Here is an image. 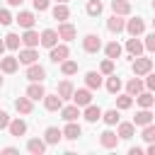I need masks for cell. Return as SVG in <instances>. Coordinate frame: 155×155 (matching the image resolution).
<instances>
[{"mask_svg":"<svg viewBox=\"0 0 155 155\" xmlns=\"http://www.w3.org/2000/svg\"><path fill=\"white\" fill-rule=\"evenodd\" d=\"M131 70H133V75H138V78L148 75V73L153 70V58H145V56H136V58H133V63H131Z\"/></svg>","mask_w":155,"mask_h":155,"instance_id":"obj_1","label":"cell"},{"mask_svg":"<svg viewBox=\"0 0 155 155\" xmlns=\"http://www.w3.org/2000/svg\"><path fill=\"white\" fill-rule=\"evenodd\" d=\"M24 78H27L29 82H44V78H46V68L39 65V63H31V65H27Z\"/></svg>","mask_w":155,"mask_h":155,"instance_id":"obj_2","label":"cell"},{"mask_svg":"<svg viewBox=\"0 0 155 155\" xmlns=\"http://www.w3.org/2000/svg\"><path fill=\"white\" fill-rule=\"evenodd\" d=\"M51 51V61L53 63H63L65 58H70V48H68V44H56L53 48H48Z\"/></svg>","mask_w":155,"mask_h":155,"instance_id":"obj_3","label":"cell"},{"mask_svg":"<svg viewBox=\"0 0 155 155\" xmlns=\"http://www.w3.org/2000/svg\"><path fill=\"white\" fill-rule=\"evenodd\" d=\"M17 68H19V61H17L15 56H0V70H2L5 75L17 73Z\"/></svg>","mask_w":155,"mask_h":155,"instance_id":"obj_4","label":"cell"},{"mask_svg":"<svg viewBox=\"0 0 155 155\" xmlns=\"http://www.w3.org/2000/svg\"><path fill=\"white\" fill-rule=\"evenodd\" d=\"M90 102H92V90H90V87H82V90H75V92H73V104L87 107Z\"/></svg>","mask_w":155,"mask_h":155,"instance_id":"obj_5","label":"cell"},{"mask_svg":"<svg viewBox=\"0 0 155 155\" xmlns=\"http://www.w3.org/2000/svg\"><path fill=\"white\" fill-rule=\"evenodd\" d=\"M119 140H121V138H119V133H114V131H104V133H99V145L107 148V150L116 148Z\"/></svg>","mask_w":155,"mask_h":155,"instance_id":"obj_6","label":"cell"},{"mask_svg":"<svg viewBox=\"0 0 155 155\" xmlns=\"http://www.w3.org/2000/svg\"><path fill=\"white\" fill-rule=\"evenodd\" d=\"M107 29H109L111 34H121V31L126 29V19H124L121 15H111V17L107 19Z\"/></svg>","mask_w":155,"mask_h":155,"instance_id":"obj_7","label":"cell"},{"mask_svg":"<svg viewBox=\"0 0 155 155\" xmlns=\"http://www.w3.org/2000/svg\"><path fill=\"white\" fill-rule=\"evenodd\" d=\"M19 39H22V44H24V46H29V48H36V46L41 44V34H39V31H34V27H31V29H27Z\"/></svg>","mask_w":155,"mask_h":155,"instance_id":"obj_8","label":"cell"},{"mask_svg":"<svg viewBox=\"0 0 155 155\" xmlns=\"http://www.w3.org/2000/svg\"><path fill=\"white\" fill-rule=\"evenodd\" d=\"M82 48H85L87 53H97V51L102 48V39H99L97 34H87V36L82 39Z\"/></svg>","mask_w":155,"mask_h":155,"instance_id":"obj_9","label":"cell"},{"mask_svg":"<svg viewBox=\"0 0 155 155\" xmlns=\"http://www.w3.org/2000/svg\"><path fill=\"white\" fill-rule=\"evenodd\" d=\"M7 131H10V136L19 138V136H24V133H27V121H24V119H10Z\"/></svg>","mask_w":155,"mask_h":155,"instance_id":"obj_10","label":"cell"},{"mask_svg":"<svg viewBox=\"0 0 155 155\" xmlns=\"http://www.w3.org/2000/svg\"><path fill=\"white\" fill-rule=\"evenodd\" d=\"M61 138H63V131H61L58 126H48V128L44 131V140H46V145H58Z\"/></svg>","mask_w":155,"mask_h":155,"instance_id":"obj_11","label":"cell"},{"mask_svg":"<svg viewBox=\"0 0 155 155\" xmlns=\"http://www.w3.org/2000/svg\"><path fill=\"white\" fill-rule=\"evenodd\" d=\"M126 31H128L131 36H140V34L145 31V22H143L140 17H133V19L126 22Z\"/></svg>","mask_w":155,"mask_h":155,"instance_id":"obj_12","label":"cell"},{"mask_svg":"<svg viewBox=\"0 0 155 155\" xmlns=\"http://www.w3.org/2000/svg\"><path fill=\"white\" fill-rule=\"evenodd\" d=\"M75 34H78V29H75V27H73L68 19L58 24V36H61L63 41H73V39H75Z\"/></svg>","mask_w":155,"mask_h":155,"instance_id":"obj_13","label":"cell"},{"mask_svg":"<svg viewBox=\"0 0 155 155\" xmlns=\"http://www.w3.org/2000/svg\"><path fill=\"white\" fill-rule=\"evenodd\" d=\"M126 51H128L131 58H136V56H143L145 46H143V41H138V36H131V39L126 41Z\"/></svg>","mask_w":155,"mask_h":155,"instance_id":"obj_14","label":"cell"},{"mask_svg":"<svg viewBox=\"0 0 155 155\" xmlns=\"http://www.w3.org/2000/svg\"><path fill=\"white\" fill-rule=\"evenodd\" d=\"M61 107H63V99L58 97V92L56 94H44V109L46 111H61Z\"/></svg>","mask_w":155,"mask_h":155,"instance_id":"obj_15","label":"cell"},{"mask_svg":"<svg viewBox=\"0 0 155 155\" xmlns=\"http://www.w3.org/2000/svg\"><path fill=\"white\" fill-rule=\"evenodd\" d=\"M58 31L56 29H44L41 31V46H46V48H53L56 44H58Z\"/></svg>","mask_w":155,"mask_h":155,"instance_id":"obj_16","label":"cell"},{"mask_svg":"<svg viewBox=\"0 0 155 155\" xmlns=\"http://www.w3.org/2000/svg\"><path fill=\"white\" fill-rule=\"evenodd\" d=\"M36 58H39L36 48H29V46H24V48L19 51V56H17V61H19V63H24V65H31V63H36Z\"/></svg>","mask_w":155,"mask_h":155,"instance_id":"obj_17","label":"cell"},{"mask_svg":"<svg viewBox=\"0 0 155 155\" xmlns=\"http://www.w3.org/2000/svg\"><path fill=\"white\" fill-rule=\"evenodd\" d=\"M15 22H17L22 29H31L34 22H36V17H34V12H27V10H24V12H19V15L15 17Z\"/></svg>","mask_w":155,"mask_h":155,"instance_id":"obj_18","label":"cell"},{"mask_svg":"<svg viewBox=\"0 0 155 155\" xmlns=\"http://www.w3.org/2000/svg\"><path fill=\"white\" fill-rule=\"evenodd\" d=\"M143 87H145V82L136 75V78H131L128 82H126V94H131V97H136V94H140L143 92Z\"/></svg>","mask_w":155,"mask_h":155,"instance_id":"obj_19","label":"cell"},{"mask_svg":"<svg viewBox=\"0 0 155 155\" xmlns=\"http://www.w3.org/2000/svg\"><path fill=\"white\" fill-rule=\"evenodd\" d=\"M61 116H63V121H78V116H82V114H80L78 104H68V107H61Z\"/></svg>","mask_w":155,"mask_h":155,"instance_id":"obj_20","label":"cell"},{"mask_svg":"<svg viewBox=\"0 0 155 155\" xmlns=\"http://www.w3.org/2000/svg\"><path fill=\"white\" fill-rule=\"evenodd\" d=\"M27 150L31 155H44L46 153V140L44 138H31V140H27Z\"/></svg>","mask_w":155,"mask_h":155,"instance_id":"obj_21","label":"cell"},{"mask_svg":"<svg viewBox=\"0 0 155 155\" xmlns=\"http://www.w3.org/2000/svg\"><path fill=\"white\" fill-rule=\"evenodd\" d=\"M51 15H53V19H58V22H65V19L70 17V10H68V2H56V7L51 10Z\"/></svg>","mask_w":155,"mask_h":155,"instance_id":"obj_22","label":"cell"},{"mask_svg":"<svg viewBox=\"0 0 155 155\" xmlns=\"http://www.w3.org/2000/svg\"><path fill=\"white\" fill-rule=\"evenodd\" d=\"M58 97L65 102V99H73V92H75V87H73V82L70 80H63V82H58Z\"/></svg>","mask_w":155,"mask_h":155,"instance_id":"obj_23","label":"cell"},{"mask_svg":"<svg viewBox=\"0 0 155 155\" xmlns=\"http://www.w3.org/2000/svg\"><path fill=\"white\" fill-rule=\"evenodd\" d=\"M44 94H46V90H44V85H41V82H31V85L27 87V97H29L31 102L44 99Z\"/></svg>","mask_w":155,"mask_h":155,"instance_id":"obj_24","label":"cell"},{"mask_svg":"<svg viewBox=\"0 0 155 155\" xmlns=\"http://www.w3.org/2000/svg\"><path fill=\"white\" fill-rule=\"evenodd\" d=\"M15 109H17L19 114H24V116H27V114H31V111H34V104H31V99H29V97H17V99H15Z\"/></svg>","mask_w":155,"mask_h":155,"instance_id":"obj_25","label":"cell"},{"mask_svg":"<svg viewBox=\"0 0 155 155\" xmlns=\"http://www.w3.org/2000/svg\"><path fill=\"white\" fill-rule=\"evenodd\" d=\"M82 116H85V121H90V124H94V121H99L102 119V109L99 107H94L92 102L85 107V111H82Z\"/></svg>","mask_w":155,"mask_h":155,"instance_id":"obj_26","label":"cell"},{"mask_svg":"<svg viewBox=\"0 0 155 155\" xmlns=\"http://www.w3.org/2000/svg\"><path fill=\"white\" fill-rule=\"evenodd\" d=\"M82 136V128L75 124V121H68V126L63 128V138H68V140H78Z\"/></svg>","mask_w":155,"mask_h":155,"instance_id":"obj_27","label":"cell"},{"mask_svg":"<svg viewBox=\"0 0 155 155\" xmlns=\"http://www.w3.org/2000/svg\"><path fill=\"white\" fill-rule=\"evenodd\" d=\"M85 85H87L90 90H99V87H102V73L90 70V73L85 75Z\"/></svg>","mask_w":155,"mask_h":155,"instance_id":"obj_28","label":"cell"},{"mask_svg":"<svg viewBox=\"0 0 155 155\" xmlns=\"http://www.w3.org/2000/svg\"><path fill=\"white\" fill-rule=\"evenodd\" d=\"M148 124H153V111L150 109H140L133 116V126H148Z\"/></svg>","mask_w":155,"mask_h":155,"instance_id":"obj_29","label":"cell"},{"mask_svg":"<svg viewBox=\"0 0 155 155\" xmlns=\"http://www.w3.org/2000/svg\"><path fill=\"white\" fill-rule=\"evenodd\" d=\"M111 10H114V15L126 17V15H131V2L128 0H111Z\"/></svg>","mask_w":155,"mask_h":155,"instance_id":"obj_30","label":"cell"},{"mask_svg":"<svg viewBox=\"0 0 155 155\" xmlns=\"http://www.w3.org/2000/svg\"><path fill=\"white\" fill-rule=\"evenodd\" d=\"M136 102H138V107H140V109H150V107L155 104V97H153V92L148 90V92L136 94Z\"/></svg>","mask_w":155,"mask_h":155,"instance_id":"obj_31","label":"cell"},{"mask_svg":"<svg viewBox=\"0 0 155 155\" xmlns=\"http://www.w3.org/2000/svg\"><path fill=\"white\" fill-rule=\"evenodd\" d=\"M119 138H124V140H128V138H133V133H136V126H133V121H124V124H119Z\"/></svg>","mask_w":155,"mask_h":155,"instance_id":"obj_32","label":"cell"},{"mask_svg":"<svg viewBox=\"0 0 155 155\" xmlns=\"http://www.w3.org/2000/svg\"><path fill=\"white\" fill-rule=\"evenodd\" d=\"M121 51H124V48H121L119 41H109V44L104 46V53H107V58H111V61H116V58L121 56Z\"/></svg>","mask_w":155,"mask_h":155,"instance_id":"obj_33","label":"cell"},{"mask_svg":"<svg viewBox=\"0 0 155 155\" xmlns=\"http://www.w3.org/2000/svg\"><path fill=\"white\" fill-rule=\"evenodd\" d=\"M121 87H124V85H121V78H116V75L111 73L109 80H107V92H109V94H119Z\"/></svg>","mask_w":155,"mask_h":155,"instance_id":"obj_34","label":"cell"},{"mask_svg":"<svg viewBox=\"0 0 155 155\" xmlns=\"http://www.w3.org/2000/svg\"><path fill=\"white\" fill-rule=\"evenodd\" d=\"M102 121H104L107 126H116V124H119V109H107V111H102Z\"/></svg>","mask_w":155,"mask_h":155,"instance_id":"obj_35","label":"cell"},{"mask_svg":"<svg viewBox=\"0 0 155 155\" xmlns=\"http://www.w3.org/2000/svg\"><path fill=\"white\" fill-rule=\"evenodd\" d=\"M85 10H87V15H90V17H99V15H102V10H104V5H102V0H90Z\"/></svg>","mask_w":155,"mask_h":155,"instance_id":"obj_36","label":"cell"},{"mask_svg":"<svg viewBox=\"0 0 155 155\" xmlns=\"http://www.w3.org/2000/svg\"><path fill=\"white\" fill-rule=\"evenodd\" d=\"M61 73H63L65 78L75 75V73H78V61H68V58H65V61L61 63Z\"/></svg>","mask_w":155,"mask_h":155,"instance_id":"obj_37","label":"cell"},{"mask_svg":"<svg viewBox=\"0 0 155 155\" xmlns=\"http://www.w3.org/2000/svg\"><path fill=\"white\" fill-rule=\"evenodd\" d=\"M19 44H22V39H19L17 34H12V31H10V34L5 36V48H10V51H17V48H19Z\"/></svg>","mask_w":155,"mask_h":155,"instance_id":"obj_38","label":"cell"},{"mask_svg":"<svg viewBox=\"0 0 155 155\" xmlns=\"http://www.w3.org/2000/svg\"><path fill=\"white\" fill-rule=\"evenodd\" d=\"M131 107H133L131 94H116V109H131Z\"/></svg>","mask_w":155,"mask_h":155,"instance_id":"obj_39","label":"cell"},{"mask_svg":"<svg viewBox=\"0 0 155 155\" xmlns=\"http://www.w3.org/2000/svg\"><path fill=\"white\" fill-rule=\"evenodd\" d=\"M143 140H148V143H155V124H148V126H143Z\"/></svg>","mask_w":155,"mask_h":155,"instance_id":"obj_40","label":"cell"},{"mask_svg":"<svg viewBox=\"0 0 155 155\" xmlns=\"http://www.w3.org/2000/svg\"><path fill=\"white\" fill-rule=\"evenodd\" d=\"M99 73H102V75H111V73H114V61H111V58H104L102 65H99Z\"/></svg>","mask_w":155,"mask_h":155,"instance_id":"obj_41","label":"cell"},{"mask_svg":"<svg viewBox=\"0 0 155 155\" xmlns=\"http://www.w3.org/2000/svg\"><path fill=\"white\" fill-rule=\"evenodd\" d=\"M143 46H145V51H150V53H155V31H150V34L145 36V41H143Z\"/></svg>","mask_w":155,"mask_h":155,"instance_id":"obj_42","label":"cell"},{"mask_svg":"<svg viewBox=\"0 0 155 155\" xmlns=\"http://www.w3.org/2000/svg\"><path fill=\"white\" fill-rule=\"evenodd\" d=\"M145 87H148L150 92H155V73H153V70L145 75Z\"/></svg>","mask_w":155,"mask_h":155,"instance_id":"obj_43","label":"cell"},{"mask_svg":"<svg viewBox=\"0 0 155 155\" xmlns=\"http://www.w3.org/2000/svg\"><path fill=\"white\" fill-rule=\"evenodd\" d=\"M10 22H12V15H10L7 10H0V24H5V27H7Z\"/></svg>","mask_w":155,"mask_h":155,"instance_id":"obj_44","label":"cell"},{"mask_svg":"<svg viewBox=\"0 0 155 155\" xmlns=\"http://www.w3.org/2000/svg\"><path fill=\"white\" fill-rule=\"evenodd\" d=\"M34 10H39V12L48 10V0H34Z\"/></svg>","mask_w":155,"mask_h":155,"instance_id":"obj_45","label":"cell"},{"mask_svg":"<svg viewBox=\"0 0 155 155\" xmlns=\"http://www.w3.org/2000/svg\"><path fill=\"white\" fill-rule=\"evenodd\" d=\"M7 124H10V114L7 111H0V131L7 128Z\"/></svg>","mask_w":155,"mask_h":155,"instance_id":"obj_46","label":"cell"},{"mask_svg":"<svg viewBox=\"0 0 155 155\" xmlns=\"http://www.w3.org/2000/svg\"><path fill=\"white\" fill-rule=\"evenodd\" d=\"M0 153H2V155H17L19 150H17V148H12V145H7V148H0Z\"/></svg>","mask_w":155,"mask_h":155,"instance_id":"obj_47","label":"cell"},{"mask_svg":"<svg viewBox=\"0 0 155 155\" xmlns=\"http://www.w3.org/2000/svg\"><path fill=\"white\" fill-rule=\"evenodd\" d=\"M140 153H143V148H138V145H136V148H131V150H128V155H140Z\"/></svg>","mask_w":155,"mask_h":155,"instance_id":"obj_48","label":"cell"},{"mask_svg":"<svg viewBox=\"0 0 155 155\" xmlns=\"http://www.w3.org/2000/svg\"><path fill=\"white\" fill-rule=\"evenodd\" d=\"M24 0H7V5H12V7H19Z\"/></svg>","mask_w":155,"mask_h":155,"instance_id":"obj_49","label":"cell"},{"mask_svg":"<svg viewBox=\"0 0 155 155\" xmlns=\"http://www.w3.org/2000/svg\"><path fill=\"white\" fill-rule=\"evenodd\" d=\"M145 153H150V155H155V143H150V145L145 148Z\"/></svg>","mask_w":155,"mask_h":155,"instance_id":"obj_50","label":"cell"},{"mask_svg":"<svg viewBox=\"0 0 155 155\" xmlns=\"http://www.w3.org/2000/svg\"><path fill=\"white\" fill-rule=\"evenodd\" d=\"M5 53V39H0V56Z\"/></svg>","mask_w":155,"mask_h":155,"instance_id":"obj_51","label":"cell"},{"mask_svg":"<svg viewBox=\"0 0 155 155\" xmlns=\"http://www.w3.org/2000/svg\"><path fill=\"white\" fill-rule=\"evenodd\" d=\"M56 2H68V0H56Z\"/></svg>","mask_w":155,"mask_h":155,"instance_id":"obj_52","label":"cell"},{"mask_svg":"<svg viewBox=\"0 0 155 155\" xmlns=\"http://www.w3.org/2000/svg\"><path fill=\"white\" fill-rule=\"evenodd\" d=\"M153 31H155V19H153Z\"/></svg>","mask_w":155,"mask_h":155,"instance_id":"obj_53","label":"cell"},{"mask_svg":"<svg viewBox=\"0 0 155 155\" xmlns=\"http://www.w3.org/2000/svg\"><path fill=\"white\" fill-rule=\"evenodd\" d=\"M0 87H2V78H0Z\"/></svg>","mask_w":155,"mask_h":155,"instance_id":"obj_54","label":"cell"},{"mask_svg":"<svg viewBox=\"0 0 155 155\" xmlns=\"http://www.w3.org/2000/svg\"><path fill=\"white\" fill-rule=\"evenodd\" d=\"M153 10H155V0H153Z\"/></svg>","mask_w":155,"mask_h":155,"instance_id":"obj_55","label":"cell"}]
</instances>
